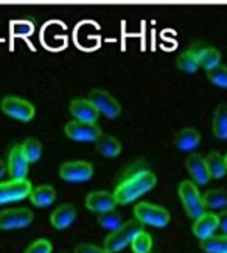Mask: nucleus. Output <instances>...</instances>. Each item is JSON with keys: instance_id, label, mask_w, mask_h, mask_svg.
Masks as SVG:
<instances>
[{"instance_id": "f03ea898", "label": "nucleus", "mask_w": 227, "mask_h": 253, "mask_svg": "<svg viewBox=\"0 0 227 253\" xmlns=\"http://www.w3.org/2000/svg\"><path fill=\"white\" fill-rule=\"evenodd\" d=\"M143 232V224L138 219H129L123 222L120 228H117L115 232H111L104 239V249L109 253H117L122 249H125L128 244H131V241L140 233Z\"/></svg>"}, {"instance_id": "2eb2a0df", "label": "nucleus", "mask_w": 227, "mask_h": 253, "mask_svg": "<svg viewBox=\"0 0 227 253\" xmlns=\"http://www.w3.org/2000/svg\"><path fill=\"white\" fill-rule=\"evenodd\" d=\"M218 228H220V216L215 213H207V211H204L199 217L194 219L193 227H191L193 235L199 238L201 241L212 236Z\"/></svg>"}, {"instance_id": "7c9ffc66", "label": "nucleus", "mask_w": 227, "mask_h": 253, "mask_svg": "<svg viewBox=\"0 0 227 253\" xmlns=\"http://www.w3.org/2000/svg\"><path fill=\"white\" fill-rule=\"evenodd\" d=\"M75 253H109V252L93 244H80L75 247Z\"/></svg>"}, {"instance_id": "f8f14e48", "label": "nucleus", "mask_w": 227, "mask_h": 253, "mask_svg": "<svg viewBox=\"0 0 227 253\" xmlns=\"http://www.w3.org/2000/svg\"><path fill=\"white\" fill-rule=\"evenodd\" d=\"M185 168L190 174V177L196 185H207L209 180L212 179L205 159L198 152H191L185 159Z\"/></svg>"}, {"instance_id": "72a5a7b5", "label": "nucleus", "mask_w": 227, "mask_h": 253, "mask_svg": "<svg viewBox=\"0 0 227 253\" xmlns=\"http://www.w3.org/2000/svg\"><path fill=\"white\" fill-rule=\"evenodd\" d=\"M224 162H226V169H227V154H226V157H224Z\"/></svg>"}, {"instance_id": "f3484780", "label": "nucleus", "mask_w": 227, "mask_h": 253, "mask_svg": "<svg viewBox=\"0 0 227 253\" xmlns=\"http://www.w3.org/2000/svg\"><path fill=\"white\" fill-rule=\"evenodd\" d=\"M194 54H196L199 67H204L205 70H210L216 65L221 64V53L218 48L215 47H207V45H193L190 48Z\"/></svg>"}, {"instance_id": "20e7f679", "label": "nucleus", "mask_w": 227, "mask_h": 253, "mask_svg": "<svg viewBox=\"0 0 227 253\" xmlns=\"http://www.w3.org/2000/svg\"><path fill=\"white\" fill-rule=\"evenodd\" d=\"M178 193H179V197H181V202L183 205V210H185V213L191 219L199 217L205 211V207H204V202H202V196L199 193L198 185L194 183L193 180H182L179 183Z\"/></svg>"}, {"instance_id": "ddd939ff", "label": "nucleus", "mask_w": 227, "mask_h": 253, "mask_svg": "<svg viewBox=\"0 0 227 253\" xmlns=\"http://www.w3.org/2000/svg\"><path fill=\"white\" fill-rule=\"evenodd\" d=\"M84 205L88 210L93 213H104V211H111L115 210L117 201L114 197V193L109 191H92L86 196Z\"/></svg>"}, {"instance_id": "a878e982", "label": "nucleus", "mask_w": 227, "mask_h": 253, "mask_svg": "<svg viewBox=\"0 0 227 253\" xmlns=\"http://www.w3.org/2000/svg\"><path fill=\"white\" fill-rule=\"evenodd\" d=\"M96 221L98 224L109 230V232H115L117 228H120L123 225V217L122 214L115 211V210H111V211H104V213H98V217H96Z\"/></svg>"}, {"instance_id": "c756f323", "label": "nucleus", "mask_w": 227, "mask_h": 253, "mask_svg": "<svg viewBox=\"0 0 227 253\" xmlns=\"http://www.w3.org/2000/svg\"><path fill=\"white\" fill-rule=\"evenodd\" d=\"M51 252H53V244L48 239L41 238V239L33 241V243L25 249L24 253H51Z\"/></svg>"}, {"instance_id": "4be33fe9", "label": "nucleus", "mask_w": 227, "mask_h": 253, "mask_svg": "<svg viewBox=\"0 0 227 253\" xmlns=\"http://www.w3.org/2000/svg\"><path fill=\"white\" fill-rule=\"evenodd\" d=\"M204 207L209 210H221V208H227V191L223 188L209 190L202 196Z\"/></svg>"}, {"instance_id": "7ed1b4c3", "label": "nucleus", "mask_w": 227, "mask_h": 253, "mask_svg": "<svg viewBox=\"0 0 227 253\" xmlns=\"http://www.w3.org/2000/svg\"><path fill=\"white\" fill-rule=\"evenodd\" d=\"M134 216L138 219L143 225H151V227H167L170 224L171 214L167 208L149 204V202H138L134 207Z\"/></svg>"}, {"instance_id": "0eeeda50", "label": "nucleus", "mask_w": 227, "mask_h": 253, "mask_svg": "<svg viewBox=\"0 0 227 253\" xmlns=\"http://www.w3.org/2000/svg\"><path fill=\"white\" fill-rule=\"evenodd\" d=\"M33 186L27 179H9L0 182V205L22 201L30 196Z\"/></svg>"}, {"instance_id": "9b49d317", "label": "nucleus", "mask_w": 227, "mask_h": 253, "mask_svg": "<svg viewBox=\"0 0 227 253\" xmlns=\"http://www.w3.org/2000/svg\"><path fill=\"white\" fill-rule=\"evenodd\" d=\"M28 167H30V162L25 157L20 143H17V145H14L9 149V154H8V160H6L8 174L11 175V179H27Z\"/></svg>"}, {"instance_id": "9d476101", "label": "nucleus", "mask_w": 227, "mask_h": 253, "mask_svg": "<svg viewBox=\"0 0 227 253\" xmlns=\"http://www.w3.org/2000/svg\"><path fill=\"white\" fill-rule=\"evenodd\" d=\"M66 135L75 141H95L103 132L98 123H86L78 122V120H72L64 127Z\"/></svg>"}, {"instance_id": "f704fd0d", "label": "nucleus", "mask_w": 227, "mask_h": 253, "mask_svg": "<svg viewBox=\"0 0 227 253\" xmlns=\"http://www.w3.org/2000/svg\"><path fill=\"white\" fill-rule=\"evenodd\" d=\"M149 253H153V252H149Z\"/></svg>"}, {"instance_id": "bb28decb", "label": "nucleus", "mask_w": 227, "mask_h": 253, "mask_svg": "<svg viewBox=\"0 0 227 253\" xmlns=\"http://www.w3.org/2000/svg\"><path fill=\"white\" fill-rule=\"evenodd\" d=\"M176 64H178V67L182 72H185V73H194L199 69L198 58H196V54H194L191 50H187V51L181 53L178 61H176Z\"/></svg>"}, {"instance_id": "6ab92c4d", "label": "nucleus", "mask_w": 227, "mask_h": 253, "mask_svg": "<svg viewBox=\"0 0 227 253\" xmlns=\"http://www.w3.org/2000/svg\"><path fill=\"white\" fill-rule=\"evenodd\" d=\"M30 201H31V204L33 205H36V207H48V205H51L53 202H55V199H56V191H55V188H53L51 185H38V186H35L33 190H31V193H30Z\"/></svg>"}, {"instance_id": "5701e85b", "label": "nucleus", "mask_w": 227, "mask_h": 253, "mask_svg": "<svg viewBox=\"0 0 227 253\" xmlns=\"http://www.w3.org/2000/svg\"><path fill=\"white\" fill-rule=\"evenodd\" d=\"M204 159H205V163H207V168H209V172H210L212 177L213 179H221L223 175L226 174V171H227L224 157L218 151H212Z\"/></svg>"}, {"instance_id": "412c9836", "label": "nucleus", "mask_w": 227, "mask_h": 253, "mask_svg": "<svg viewBox=\"0 0 227 253\" xmlns=\"http://www.w3.org/2000/svg\"><path fill=\"white\" fill-rule=\"evenodd\" d=\"M212 132L216 138L227 140V104H220L212 118Z\"/></svg>"}, {"instance_id": "cd10ccee", "label": "nucleus", "mask_w": 227, "mask_h": 253, "mask_svg": "<svg viewBox=\"0 0 227 253\" xmlns=\"http://www.w3.org/2000/svg\"><path fill=\"white\" fill-rule=\"evenodd\" d=\"M131 249L134 253H149L153 249V238L143 230L131 241Z\"/></svg>"}, {"instance_id": "f257e3e1", "label": "nucleus", "mask_w": 227, "mask_h": 253, "mask_svg": "<svg viewBox=\"0 0 227 253\" xmlns=\"http://www.w3.org/2000/svg\"><path fill=\"white\" fill-rule=\"evenodd\" d=\"M156 183H157L156 174L149 168L142 169L136 174H131V175H128V177L118 180L115 191H114V197L117 204L126 205L129 202L138 199V197L143 196L146 191H151L156 186Z\"/></svg>"}, {"instance_id": "473e14b6", "label": "nucleus", "mask_w": 227, "mask_h": 253, "mask_svg": "<svg viewBox=\"0 0 227 253\" xmlns=\"http://www.w3.org/2000/svg\"><path fill=\"white\" fill-rule=\"evenodd\" d=\"M8 172V168H6V162L0 159V179H3V175Z\"/></svg>"}, {"instance_id": "423d86ee", "label": "nucleus", "mask_w": 227, "mask_h": 253, "mask_svg": "<svg viewBox=\"0 0 227 253\" xmlns=\"http://www.w3.org/2000/svg\"><path fill=\"white\" fill-rule=\"evenodd\" d=\"M58 172L62 180L72 182V183H81V182H88L89 179H92L93 167H92V163L86 160H72V162L62 163Z\"/></svg>"}, {"instance_id": "39448f33", "label": "nucleus", "mask_w": 227, "mask_h": 253, "mask_svg": "<svg viewBox=\"0 0 227 253\" xmlns=\"http://www.w3.org/2000/svg\"><path fill=\"white\" fill-rule=\"evenodd\" d=\"M0 109L2 112L8 117H11L19 122H31L35 118L36 109L25 98L14 96V95H8L5 96L2 101H0Z\"/></svg>"}, {"instance_id": "dca6fc26", "label": "nucleus", "mask_w": 227, "mask_h": 253, "mask_svg": "<svg viewBox=\"0 0 227 253\" xmlns=\"http://www.w3.org/2000/svg\"><path fill=\"white\" fill-rule=\"evenodd\" d=\"M77 207L73 204H61L50 214V224L56 230H64L70 227L77 219Z\"/></svg>"}, {"instance_id": "393cba45", "label": "nucleus", "mask_w": 227, "mask_h": 253, "mask_svg": "<svg viewBox=\"0 0 227 253\" xmlns=\"http://www.w3.org/2000/svg\"><path fill=\"white\" fill-rule=\"evenodd\" d=\"M20 146H22V151L25 154V157L28 159L30 163H35L41 159L42 156V143L39 141V138L36 137H28L25 138L22 143H20Z\"/></svg>"}, {"instance_id": "1a4fd4ad", "label": "nucleus", "mask_w": 227, "mask_h": 253, "mask_svg": "<svg viewBox=\"0 0 227 253\" xmlns=\"http://www.w3.org/2000/svg\"><path fill=\"white\" fill-rule=\"evenodd\" d=\"M88 100L95 106L96 111L103 115H106L107 118H117L122 114V106H120V103H118V100L104 89L91 90Z\"/></svg>"}, {"instance_id": "b1692460", "label": "nucleus", "mask_w": 227, "mask_h": 253, "mask_svg": "<svg viewBox=\"0 0 227 253\" xmlns=\"http://www.w3.org/2000/svg\"><path fill=\"white\" fill-rule=\"evenodd\" d=\"M201 250L205 253H227V236L226 235H212L199 243Z\"/></svg>"}, {"instance_id": "c85d7f7f", "label": "nucleus", "mask_w": 227, "mask_h": 253, "mask_svg": "<svg viewBox=\"0 0 227 253\" xmlns=\"http://www.w3.org/2000/svg\"><path fill=\"white\" fill-rule=\"evenodd\" d=\"M207 78L212 84L227 89V67L223 64L216 65V67L207 70Z\"/></svg>"}, {"instance_id": "4468645a", "label": "nucleus", "mask_w": 227, "mask_h": 253, "mask_svg": "<svg viewBox=\"0 0 227 253\" xmlns=\"http://www.w3.org/2000/svg\"><path fill=\"white\" fill-rule=\"evenodd\" d=\"M69 111L72 117L78 122L86 123H96V120L100 117V112L96 111L95 106L88 100V98H75L69 104Z\"/></svg>"}, {"instance_id": "aec40b11", "label": "nucleus", "mask_w": 227, "mask_h": 253, "mask_svg": "<svg viewBox=\"0 0 227 253\" xmlns=\"http://www.w3.org/2000/svg\"><path fill=\"white\" fill-rule=\"evenodd\" d=\"M95 146L98 149V152H101L104 157H109V159L117 157L118 154L122 152V143L114 135H109V134H101L95 140Z\"/></svg>"}, {"instance_id": "a211bd4d", "label": "nucleus", "mask_w": 227, "mask_h": 253, "mask_svg": "<svg viewBox=\"0 0 227 253\" xmlns=\"http://www.w3.org/2000/svg\"><path fill=\"white\" fill-rule=\"evenodd\" d=\"M201 143V134L194 127H183L175 137V146L181 151H193Z\"/></svg>"}, {"instance_id": "6e6552de", "label": "nucleus", "mask_w": 227, "mask_h": 253, "mask_svg": "<svg viewBox=\"0 0 227 253\" xmlns=\"http://www.w3.org/2000/svg\"><path fill=\"white\" fill-rule=\"evenodd\" d=\"M35 214L30 208L17 207V208H6L0 211V230H14L24 228L33 222Z\"/></svg>"}, {"instance_id": "2f4dec72", "label": "nucleus", "mask_w": 227, "mask_h": 253, "mask_svg": "<svg viewBox=\"0 0 227 253\" xmlns=\"http://www.w3.org/2000/svg\"><path fill=\"white\" fill-rule=\"evenodd\" d=\"M220 216V228L223 230V233L227 236V213L218 214Z\"/></svg>"}]
</instances>
